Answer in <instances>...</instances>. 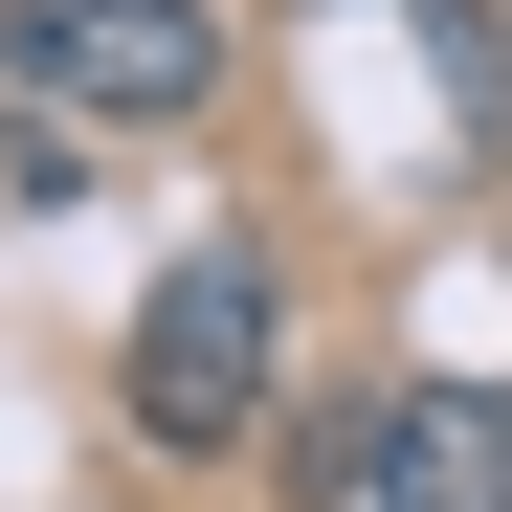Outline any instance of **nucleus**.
Here are the masks:
<instances>
[{"instance_id":"nucleus-1","label":"nucleus","mask_w":512,"mask_h":512,"mask_svg":"<svg viewBox=\"0 0 512 512\" xmlns=\"http://www.w3.org/2000/svg\"><path fill=\"white\" fill-rule=\"evenodd\" d=\"M0 90H23V112H90V134H179L223 90V23H201V0H0Z\"/></svg>"},{"instance_id":"nucleus-2","label":"nucleus","mask_w":512,"mask_h":512,"mask_svg":"<svg viewBox=\"0 0 512 512\" xmlns=\"http://www.w3.org/2000/svg\"><path fill=\"white\" fill-rule=\"evenodd\" d=\"M134 423H156V446H245V423H268V268H245V245L156 268V312H134Z\"/></svg>"},{"instance_id":"nucleus-3","label":"nucleus","mask_w":512,"mask_h":512,"mask_svg":"<svg viewBox=\"0 0 512 512\" xmlns=\"http://www.w3.org/2000/svg\"><path fill=\"white\" fill-rule=\"evenodd\" d=\"M379 512H512V401L490 379H401L379 401Z\"/></svg>"}]
</instances>
